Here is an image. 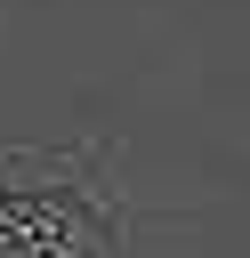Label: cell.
Listing matches in <instances>:
<instances>
[{
	"label": "cell",
	"mask_w": 250,
	"mask_h": 258,
	"mask_svg": "<svg viewBox=\"0 0 250 258\" xmlns=\"http://www.w3.org/2000/svg\"><path fill=\"white\" fill-rule=\"evenodd\" d=\"M0 258H89V226L65 202H0Z\"/></svg>",
	"instance_id": "obj_1"
}]
</instances>
